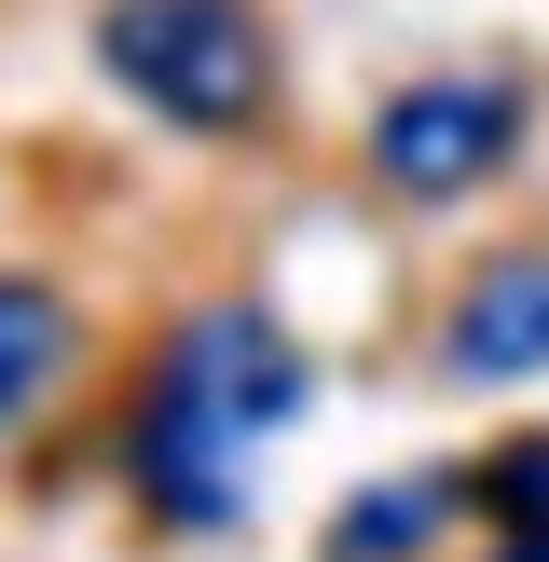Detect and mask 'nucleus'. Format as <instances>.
I'll return each mask as SVG.
<instances>
[{
    "mask_svg": "<svg viewBox=\"0 0 549 562\" xmlns=\"http://www.w3.org/2000/svg\"><path fill=\"white\" fill-rule=\"evenodd\" d=\"M97 69L179 137H247L274 110V27L247 0H110Z\"/></svg>",
    "mask_w": 549,
    "mask_h": 562,
    "instance_id": "nucleus-2",
    "label": "nucleus"
},
{
    "mask_svg": "<svg viewBox=\"0 0 549 562\" xmlns=\"http://www.w3.org/2000/svg\"><path fill=\"white\" fill-rule=\"evenodd\" d=\"M439 357H453V384H536L549 371V247H522V261H481L453 302V329H439Z\"/></svg>",
    "mask_w": 549,
    "mask_h": 562,
    "instance_id": "nucleus-4",
    "label": "nucleus"
},
{
    "mask_svg": "<svg viewBox=\"0 0 549 562\" xmlns=\"http://www.w3.org/2000/svg\"><path fill=\"white\" fill-rule=\"evenodd\" d=\"M69 357H82V316L42 289V274H0V439L69 384Z\"/></svg>",
    "mask_w": 549,
    "mask_h": 562,
    "instance_id": "nucleus-5",
    "label": "nucleus"
},
{
    "mask_svg": "<svg viewBox=\"0 0 549 562\" xmlns=\"http://www.w3.org/2000/svg\"><path fill=\"white\" fill-rule=\"evenodd\" d=\"M453 494L467 481H384V494H357V508L329 521V562H399V549H426Z\"/></svg>",
    "mask_w": 549,
    "mask_h": 562,
    "instance_id": "nucleus-6",
    "label": "nucleus"
},
{
    "mask_svg": "<svg viewBox=\"0 0 549 562\" xmlns=\"http://www.w3.org/2000/svg\"><path fill=\"white\" fill-rule=\"evenodd\" d=\"M508 151H522V82H494V69L399 82V97L371 110V165H384V192H412V206H453V192H481Z\"/></svg>",
    "mask_w": 549,
    "mask_h": 562,
    "instance_id": "nucleus-3",
    "label": "nucleus"
},
{
    "mask_svg": "<svg viewBox=\"0 0 549 562\" xmlns=\"http://www.w3.org/2000/svg\"><path fill=\"white\" fill-rule=\"evenodd\" d=\"M494 562H549V521H508V549H494Z\"/></svg>",
    "mask_w": 549,
    "mask_h": 562,
    "instance_id": "nucleus-7",
    "label": "nucleus"
},
{
    "mask_svg": "<svg viewBox=\"0 0 549 562\" xmlns=\"http://www.w3.org/2000/svg\"><path fill=\"white\" fill-rule=\"evenodd\" d=\"M302 412V344L261 316V302H206V316H179V344L152 357V398H137V494H152V521H234L247 467H261V439Z\"/></svg>",
    "mask_w": 549,
    "mask_h": 562,
    "instance_id": "nucleus-1",
    "label": "nucleus"
}]
</instances>
